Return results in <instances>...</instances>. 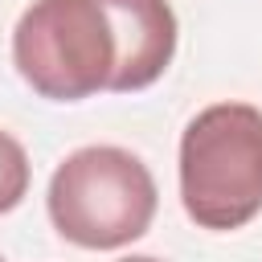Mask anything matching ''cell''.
<instances>
[{
  "label": "cell",
  "instance_id": "2",
  "mask_svg": "<svg viewBox=\"0 0 262 262\" xmlns=\"http://www.w3.org/2000/svg\"><path fill=\"white\" fill-rule=\"evenodd\" d=\"M156 217V180L123 147L98 143L66 156L49 180V221L82 250H119L147 233Z\"/></svg>",
  "mask_w": 262,
  "mask_h": 262
},
{
  "label": "cell",
  "instance_id": "7",
  "mask_svg": "<svg viewBox=\"0 0 262 262\" xmlns=\"http://www.w3.org/2000/svg\"><path fill=\"white\" fill-rule=\"evenodd\" d=\"M0 262H4V258H0Z\"/></svg>",
  "mask_w": 262,
  "mask_h": 262
},
{
  "label": "cell",
  "instance_id": "6",
  "mask_svg": "<svg viewBox=\"0 0 262 262\" xmlns=\"http://www.w3.org/2000/svg\"><path fill=\"white\" fill-rule=\"evenodd\" d=\"M123 262H160V258H151V254H131V258H123Z\"/></svg>",
  "mask_w": 262,
  "mask_h": 262
},
{
  "label": "cell",
  "instance_id": "5",
  "mask_svg": "<svg viewBox=\"0 0 262 262\" xmlns=\"http://www.w3.org/2000/svg\"><path fill=\"white\" fill-rule=\"evenodd\" d=\"M25 192H29V156L8 131H0V213L16 209Z\"/></svg>",
  "mask_w": 262,
  "mask_h": 262
},
{
  "label": "cell",
  "instance_id": "3",
  "mask_svg": "<svg viewBox=\"0 0 262 262\" xmlns=\"http://www.w3.org/2000/svg\"><path fill=\"white\" fill-rule=\"evenodd\" d=\"M12 61L20 78L57 102L111 90L119 70V37L102 0H33L12 29Z\"/></svg>",
  "mask_w": 262,
  "mask_h": 262
},
{
  "label": "cell",
  "instance_id": "4",
  "mask_svg": "<svg viewBox=\"0 0 262 262\" xmlns=\"http://www.w3.org/2000/svg\"><path fill=\"white\" fill-rule=\"evenodd\" d=\"M119 37V70L111 90H143L151 86L172 53H176V12L168 0H102Z\"/></svg>",
  "mask_w": 262,
  "mask_h": 262
},
{
  "label": "cell",
  "instance_id": "1",
  "mask_svg": "<svg viewBox=\"0 0 262 262\" xmlns=\"http://www.w3.org/2000/svg\"><path fill=\"white\" fill-rule=\"evenodd\" d=\"M180 201L201 229H242L262 213V111L205 106L180 139Z\"/></svg>",
  "mask_w": 262,
  "mask_h": 262
}]
</instances>
